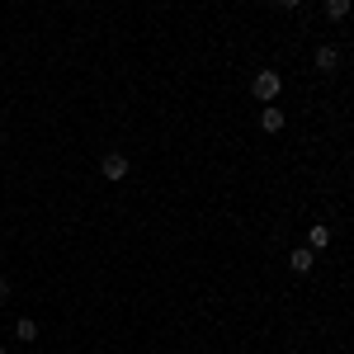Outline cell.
Masks as SVG:
<instances>
[{
	"mask_svg": "<svg viewBox=\"0 0 354 354\" xmlns=\"http://www.w3.org/2000/svg\"><path fill=\"white\" fill-rule=\"evenodd\" d=\"M326 15L330 19H345L350 15V0H326Z\"/></svg>",
	"mask_w": 354,
	"mask_h": 354,
	"instance_id": "8",
	"label": "cell"
},
{
	"mask_svg": "<svg viewBox=\"0 0 354 354\" xmlns=\"http://www.w3.org/2000/svg\"><path fill=\"white\" fill-rule=\"evenodd\" d=\"M100 170H104V180H128V156H118V151H109V156L100 161Z\"/></svg>",
	"mask_w": 354,
	"mask_h": 354,
	"instance_id": "2",
	"label": "cell"
},
{
	"mask_svg": "<svg viewBox=\"0 0 354 354\" xmlns=\"http://www.w3.org/2000/svg\"><path fill=\"white\" fill-rule=\"evenodd\" d=\"M317 71H326V76H330V71H340V48H330V43H326V48H317Z\"/></svg>",
	"mask_w": 354,
	"mask_h": 354,
	"instance_id": "4",
	"label": "cell"
},
{
	"mask_svg": "<svg viewBox=\"0 0 354 354\" xmlns=\"http://www.w3.org/2000/svg\"><path fill=\"white\" fill-rule=\"evenodd\" d=\"M279 90H283V81H279V71H260V76L250 81V95H255L260 104H274V100H279Z\"/></svg>",
	"mask_w": 354,
	"mask_h": 354,
	"instance_id": "1",
	"label": "cell"
},
{
	"mask_svg": "<svg viewBox=\"0 0 354 354\" xmlns=\"http://www.w3.org/2000/svg\"><path fill=\"white\" fill-rule=\"evenodd\" d=\"M260 128H265V133H283V109H279V104H265V109H260Z\"/></svg>",
	"mask_w": 354,
	"mask_h": 354,
	"instance_id": "3",
	"label": "cell"
},
{
	"mask_svg": "<svg viewBox=\"0 0 354 354\" xmlns=\"http://www.w3.org/2000/svg\"><path fill=\"white\" fill-rule=\"evenodd\" d=\"M0 354H10V350H0Z\"/></svg>",
	"mask_w": 354,
	"mask_h": 354,
	"instance_id": "11",
	"label": "cell"
},
{
	"mask_svg": "<svg viewBox=\"0 0 354 354\" xmlns=\"http://www.w3.org/2000/svg\"><path fill=\"white\" fill-rule=\"evenodd\" d=\"M312 260H317V255H312V245H298V250L288 255V265H293V274H307V270H312Z\"/></svg>",
	"mask_w": 354,
	"mask_h": 354,
	"instance_id": "5",
	"label": "cell"
},
{
	"mask_svg": "<svg viewBox=\"0 0 354 354\" xmlns=\"http://www.w3.org/2000/svg\"><path fill=\"white\" fill-rule=\"evenodd\" d=\"M5 298H10V283H5V279H0V302H5Z\"/></svg>",
	"mask_w": 354,
	"mask_h": 354,
	"instance_id": "9",
	"label": "cell"
},
{
	"mask_svg": "<svg viewBox=\"0 0 354 354\" xmlns=\"http://www.w3.org/2000/svg\"><path fill=\"white\" fill-rule=\"evenodd\" d=\"M307 245H312V250L330 245V232H326V227H312V232H307Z\"/></svg>",
	"mask_w": 354,
	"mask_h": 354,
	"instance_id": "7",
	"label": "cell"
},
{
	"mask_svg": "<svg viewBox=\"0 0 354 354\" xmlns=\"http://www.w3.org/2000/svg\"><path fill=\"white\" fill-rule=\"evenodd\" d=\"M15 335H19V340H38V322H33V317H19V322H15Z\"/></svg>",
	"mask_w": 354,
	"mask_h": 354,
	"instance_id": "6",
	"label": "cell"
},
{
	"mask_svg": "<svg viewBox=\"0 0 354 354\" xmlns=\"http://www.w3.org/2000/svg\"><path fill=\"white\" fill-rule=\"evenodd\" d=\"M279 5H288V10H293V5H302V0H279Z\"/></svg>",
	"mask_w": 354,
	"mask_h": 354,
	"instance_id": "10",
	"label": "cell"
}]
</instances>
